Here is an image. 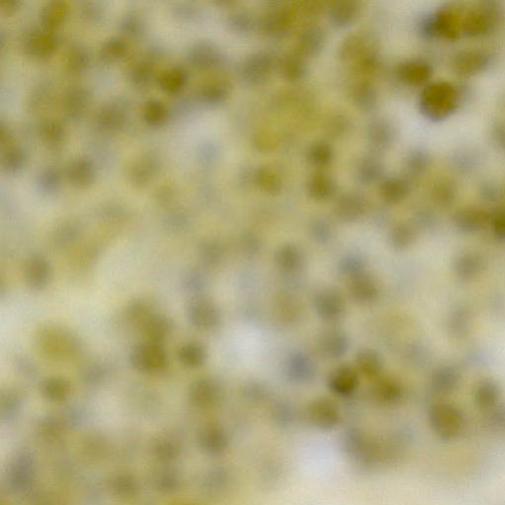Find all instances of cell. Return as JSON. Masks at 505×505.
I'll use <instances>...</instances> for the list:
<instances>
[{
  "label": "cell",
  "instance_id": "obj_1",
  "mask_svg": "<svg viewBox=\"0 0 505 505\" xmlns=\"http://www.w3.org/2000/svg\"><path fill=\"white\" fill-rule=\"evenodd\" d=\"M429 424L432 431L442 441L455 440L464 429V417L455 405L440 404L434 405L429 414Z\"/></svg>",
  "mask_w": 505,
  "mask_h": 505
},
{
  "label": "cell",
  "instance_id": "obj_2",
  "mask_svg": "<svg viewBox=\"0 0 505 505\" xmlns=\"http://www.w3.org/2000/svg\"><path fill=\"white\" fill-rule=\"evenodd\" d=\"M318 314L327 321H336L344 312V301L336 290H325L316 296Z\"/></svg>",
  "mask_w": 505,
  "mask_h": 505
},
{
  "label": "cell",
  "instance_id": "obj_3",
  "mask_svg": "<svg viewBox=\"0 0 505 505\" xmlns=\"http://www.w3.org/2000/svg\"><path fill=\"white\" fill-rule=\"evenodd\" d=\"M358 385V374L351 366H339L330 374V389L337 394L342 396L351 394Z\"/></svg>",
  "mask_w": 505,
  "mask_h": 505
},
{
  "label": "cell",
  "instance_id": "obj_4",
  "mask_svg": "<svg viewBox=\"0 0 505 505\" xmlns=\"http://www.w3.org/2000/svg\"><path fill=\"white\" fill-rule=\"evenodd\" d=\"M426 104L432 113L443 115L453 105L452 91L442 85L432 87L429 93L426 94Z\"/></svg>",
  "mask_w": 505,
  "mask_h": 505
},
{
  "label": "cell",
  "instance_id": "obj_5",
  "mask_svg": "<svg viewBox=\"0 0 505 505\" xmlns=\"http://www.w3.org/2000/svg\"><path fill=\"white\" fill-rule=\"evenodd\" d=\"M351 293L358 302L369 303L378 295L377 286L366 274H358L351 283Z\"/></svg>",
  "mask_w": 505,
  "mask_h": 505
},
{
  "label": "cell",
  "instance_id": "obj_6",
  "mask_svg": "<svg viewBox=\"0 0 505 505\" xmlns=\"http://www.w3.org/2000/svg\"><path fill=\"white\" fill-rule=\"evenodd\" d=\"M356 364H358V368L361 373L368 377L377 376L382 368V363H381V359L378 354L370 349L359 351Z\"/></svg>",
  "mask_w": 505,
  "mask_h": 505
},
{
  "label": "cell",
  "instance_id": "obj_7",
  "mask_svg": "<svg viewBox=\"0 0 505 505\" xmlns=\"http://www.w3.org/2000/svg\"><path fill=\"white\" fill-rule=\"evenodd\" d=\"M320 346L323 347V351L326 353L327 356L331 358H337L346 353V341L342 335L339 332H327L324 335Z\"/></svg>",
  "mask_w": 505,
  "mask_h": 505
},
{
  "label": "cell",
  "instance_id": "obj_8",
  "mask_svg": "<svg viewBox=\"0 0 505 505\" xmlns=\"http://www.w3.org/2000/svg\"><path fill=\"white\" fill-rule=\"evenodd\" d=\"M276 263L284 271H295L301 264L300 252L297 248L290 245L281 247L276 254Z\"/></svg>",
  "mask_w": 505,
  "mask_h": 505
},
{
  "label": "cell",
  "instance_id": "obj_9",
  "mask_svg": "<svg viewBox=\"0 0 505 505\" xmlns=\"http://www.w3.org/2000/svg\"><path fill=\"white\" fill-rule=\"evenodd\" d=\"M499 389L492 383L480 385L476 393V402L482 408L492 407L499 399Z\"/></svg>",
  "mask_w": 505,
  "mask_h": 505
},
{
  "label": "cell",
  "instance_id": "obj_10",
  "mask_svg": "<svg viewBox=\"0 0 505 505\" xmlns=\"http://www.w3.org/2000/svg\"><path fill=\"white\" fill-rule=\"evenodd\" d=\"M378 393L386 400H396L399 399L400 390L399 386L390 380L383 381L378 385Z\"/></svg>",
  "mask_w": 505,
  "mask_h": 505
}]
</instances>
